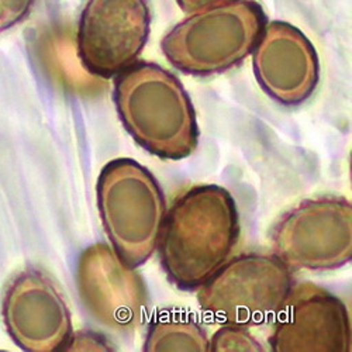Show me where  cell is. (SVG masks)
Instances as JSON below:
<instances>
[{"label":"cell","mask_w":352,"mask_h":352,"mask_svg":"<svg viewBox=\"0 0 352 352\" xmlns=\"http://www.w3.org/2000/svg\"><path fill=\"white\" fill-rule=\"evenodd\" d=\"M239 239L232 195L219 185H197L165 214L157 250L168 279L181 290H196L230 259Z\"/></svg>","instance_id":"1"},{"label":"cell","mask_w":352,"mask_h":352,"mask_svg":"<svg viewBox=\"0 0 352 352\" xmlns=\"http://www.w3.org/2000/svg\"><path fill=\"white\" fill-rule=\"evenodd\" d=\"M113 100L126 131L150 154L179 161L197 148L192 100L181 80L161 65L134 63L117 75Z\"/></svg>","instance_id":"2"},{"label":"cell","mask_w":352,"mask_h":352,"mask_svg":"<svg viewBox=\"0 0 352 352\" xmlns=\"http://www.w3.org/2000/svg\"><path fill=\"white\" fill-rule=\"evenodd\" d=\"M265 24V12L258 3L232 0L190 13L164 37L161 48L181 72L210 76L241 64Z\"/></svg>","instance_id":"3"},{"label":"cell","mask_w":352,"mask_h":352,"mask_svg":"<svg viewBox=\"0 0 352 352\" xmlns=\"http://www.w3.org/2000/svg\"><path fill=\"white\" fill-rule=\"evenodd\" d=\"M98 208L116 254L133 268L157 250L166 214L155 176L131 158L107 162L98 178Z\"/></svg>","instance_id":"4"},{"label":"cell","mask_w":352,"mask_h":352,"mask_svg":"<svg viewBox=\"0 0 352 352\" xmlns=\"http://www.w3.org/2000/svg\"><path fill=\"white\" fill-rule=\"evenodd\" d=\"M293 283V271L275 254H244L199 287L197 303L221 324L255 327L274 318Z\"/></svg>","instance_id":"5"},{"label":"cell","mask_w":352,"mask_h":352,"mask_svg":"<svg viewBox=\"0 0 352 352\" xmlns=\"http://www.w3.org/2000/svg\"><path fill=\"white\" fill-rule=\"evenodd\" d=\"M274 254L292 270L333 271L352 258V206L344 197L302 201L272 231Z\"/></svg>","instance_id":"6"},{"label":"cell","mask_w":352,"mask_h":352,"mask_svg":"<svg viewBox=\"0 0 352 352\" xmlns=\"http://www.w3.org/2000/svg\"><path fill=\"white\" fill-rule=\"evenodd\" d=\"M150 32L146 0H87L76 33L79 61L96 78H114L137 63Z\"/></svg>","instance_id":"7"},{"label":"cell","mask_w":352,"mask_h":352,"mask_svg":"<svg viewBox=\"0 0 352 352\" xmlns=\"http://www.w3.org/2000/svg\"><path fill=\"white\" fill-rule=\"evenodd\" d=\"M270 345L274 352H349L348 309L324 287L293 283L272 318Z\"/></svg>","instance_id":"8"},{"label":"cell","mask_w":352,"mask_h":352,"mask_svg":"<svg viewBox=\"0 0 352 352\" xmlns=\"http://www.w3.org/2000/svg\"><path fill=\"white\" fill-rule=\"evenodd\" d=\"M76 283L85 307L103 326L117 331L135 329L148 307L142 278L106 243L83 250Z\"/></svg>","instance_id":"9"},{"label":"cell","mask_w":352,"mask_h":352,"mask_svg":"<svg viewBox=\"0 0 352 352\" xmlns=\"http://www.w3.org/2000/svg\"><path fill=\"white\" fill-rule=\"evenodd\" d=\"M2 313L10 337L28 352L64 351L74 333L60 290L37 270L24 271L10 283Z\"/></svg>","instance_id":"10"},{"label":"cell","mask_w":352,"mask_h":352,"mask_svg":"<svg viewBox=\"0 0 352 352\" xmlns=\"http://www.w3.org/2000/svg\"><path fill=\"white\" fill-rule=\"evenodd\" d=\"M251 54L259 86L278 103L300 106L317 89L318 56L298 27L286 21H267Z\"/></svg>","instance_id":"11"},{"label":"cell","mask_w":352,"mask_h":352,"mask_svg":"<svg viewBox=\"0 0 352 352\" xmlns=\"http://www.w3.org/2000/svg\"><path fill=\"white\" fill-rule=\"evenodd\" d=\"M209 337L192 313L181 309L161 311L146 329L144 346L155 351H196L209 352Z\"/></svg>","instance_id":"12"},{"label":"cell","mask_w":352,"mask_h":352,"mask_svg":"<svg viewBox=\"0 0 352 352\" xmlns=\"http://www.w3.org/2000/svg\"><path fill=\"white\" fill-rule=\"evenodd\" d=\"M261 352L265 351L247 327L224 324L209 340V352Z\"/></svg>","instance_id":"13"},{"label":"cell","mask_w":352,"mask_h":352,"mask_svg":"<svg viewBox=\"0 0 352 352\" xmlns=\"http://www.w3.org/2000/svg\"><path fill=\"white\" fill-rule=\"evenodd\" d=\"M36 0H0V33L21 23L30 14Z\"/></svg>","instance_id":"14"},{"label":"cell","mask_w":352,"mask_h":352,"mask_svg":"<svg viewBox=\"0 0 352 352\" xmlns=\"http://www.w3.org/2000/svg\"><path fill=\"white\" fill-rule=\"evenodd\" d=\"M64 351H114V346L103 334L87 330L72 333Z\"/></svg>","instance_id":"15"},{"label":"cell","mask_w":352,"mask_h":352,"mask_svg":"<svg viewBox=\"0 0 352 352\" xmlns=\"http://www.w3.org/2000/svg\"><path fill=\"white\" fill-rule=\"evenodd\" d=\"M227 2H232V0H176L178 6L185 12V13H193L201 9L206 8H212V6H217L221 3H227Z\"/></svg>","instance_id":"16"}]
</instances>
